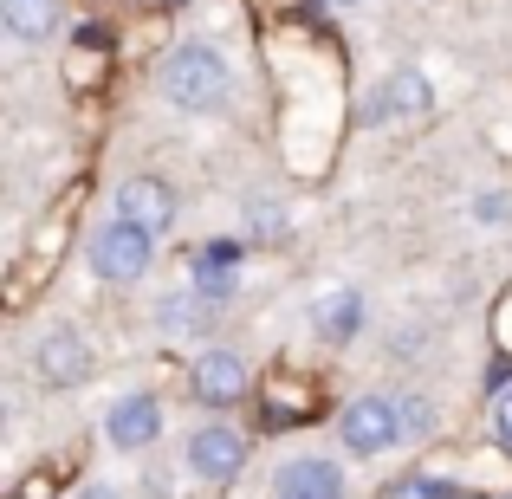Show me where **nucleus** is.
I'll return each instance as SVG.
<instances>
[{
	"mask_svg": "<svg viewBox=\"0 0 512 499\" xmlns=\"http://www.w3.org/2000/svg\"><path fill=\"white\" fill-rule=\"evenodd\" d=\"M383 111H389V124H396V117H422L428 111V78L415 72V65H402V72L383 85Z\"/></svg>",
	"mask_w": 512,
	"mask_h": 499,
	"instance_id": "nucleus-12",
	"label": "nucleus"
},
{
	"mask_svg": "<svg viewBox=\"0 0 512 499\" xmlns=\"http://www.w3.org/2000/svg\"><path fill=\"white\" fill-rule=\"evenodd\" d=\"M156 7H182V0H156Z\"/></svg>",
	"mask_w": 512,
	"mask_h": 499,
	"instance_id": "nucleus-22",
	"label": "nucleus"
},
{
	"mask_svg": "<svg viewBox=\"0 0 512 499\" xmlns=\"http://www.w3.org/2000/svg\"><path fill=\"white\" fill-rule=\"evenodd\" d=\"M150 260H156V234L150 227H137V221H104L98 234H91V273L98 279H117V286H130V279H143L150 273Z\"/></svg>",
	"mask_w": 512,
	"mask_h": 499,
	"instance_id": "nucleus-2",
	"label": "nucleus"
},
{
	"mask_svg": "<svg viewBox=\"0 0 512 499\" xmlns=\"http://www.w3.org/2000/svg\"><path fill=\"white\" fill-rule=\"evenodd\" d=\"M78 499H124V493H111V487H85Z\"/></svg>",
	"mask_w": 512,
	"mask_h": 499,
	"instance_id": "nucleus-21",
	"label": "nucleus"
},
{
	"mask_svg": "<svg viewBox=\"0 0 512 499\" xmlns=\"http://www.w3.org/2000/svg\"><path fill=\"white\" fill-rule=\"evenodd\" d=\"M357 325H363V299H357V292H338V299H325V305H318V331H325L331 344L357 337Z\"/></svg>",
	"mask_w": 512,
	"mask_h": 499,
	"instance_id": "nucleus-13",
	"label": "nucleus"
},
{
	"mask_svg": "<svg viewBox=\"0 0 512 499\" xmlns=\"http://www.w3.org/2000/svg\"><path fill=\"white\" fill-rule=\"evenodd\" d=\"M279 499H344V474L338 461H318V454H305V461H286L273 480Z\"/></svg>",
	"mask_w": 512,
	"mask_h": 499,
	"instance_id": "nucleus-9",
	"label": "nucleus"
},
{
	"mask_svg": "<svg viewBox=\"0 0 512 499\" xmlns=\"http://www.w3.org/2000/svg\"><path fill=\"white\" fill-rule=\"evenodd\" d=\"M344 7H350V0H344Z\"/></svg>",
	"mask_w": 512,
	"mask_h": 499,
	"instance_id": "nucleus-23",
	"label": "nucleus"
},
{
	"mask_svg": "<svg viewBox=\"0 0 512 499\" xmlns=\"http://www.w3.org/2000/svg\"><path fill=\"white\" fill-rule=\"evenodd\" d=\"M195 396L208 402V409H234V402L247 396V363H240L234 350H208V357L195 363Z\"/></svg>",
	"mask_w": 512,
	"mask_h": 499,
	"instance_id": "nucleus-7",
	"label": "nucleus"
},
{
	"mask_svg": "<svg viewBox=\"0 0 512 499\" xmlns=\"http://www.w3.org/2000/svg\"><path fill=\"white\" fill-rule=\"evenodd\" d=\"M493 428H500V448L512 454V389L500 396V415H493Z\"/></svg>",
	"mask_w": 512,
	"mask_h": 499,
	"instance_id": "nucleus-18",
	"label": "nucleus"
},
{
	"mask_svg": "<svg viewBox=\"0 0 512 499\" xmlns=\"http://www.w3.org/2000/svg\"><path fill=\"white\" fill-rule=\"evenodd\" d=\"M240 467H247V435H234V428H195V441H188V474L221 487Z\"/></svg>",
	"mask_w": 512,
	"mask_h": 499,
	"instance_id": "nucleus-4",
	"label": "nucleus"
},
{
	"mask_svg": "<svg viewBox=\"0 0 512 499\" xmlns=\"http://www.w3.org/2000/svg\"><path fill=\"white\" fill-rule=\"evenodd\" d=\"M143 493H150V499H169V474H163V467H156V474H143Z\"/></svg>",
	"mask_w": 512,
	"mask_h": 499,
	"instance_id": "nucleus-20",
	"label": "nucleus"
},
{
	"mask_svg": "<svg viewBox=\"0 0 512 499\" xmlns=\"http://www.w3.org/2000/svg\"><path fill=\"white\" fill-rule=\"evenodd\" d=\"M396 422H402V441L435 435V402L428 396H396Z\"/></svg>",
	"mask_w": 512,
	"mask_h": 499,
	"instance_id": "nucleus-14",
	"label": "nucleus"
},
{
	"mask_svg": "<svg viewBox=\"0 0 512 499\" xmlns=\"http://www.w3.org/2000/svg\"><path fill=\"white\" fill-rule=\"evenodd\" d=\"M389 499H454V487L441 474H402L396 487H389Z\"/></svg>",
	"mask_w": 512,
	"mask_h": 499,
	"instance_id": "nucleus-16",
	"label": "nucleus"
},
{
	"mask_svg": "<svg viewBox=\"0 0 512 499\" xmlns=\"http://www.w3.org/2000/svg\"><path fill=\"white\" fill-rule=\"evenodd\" d=\"M104 435H111V448H124V454L150 448V441L163 435V402L156 396H124L111 415H104Z\"/></svg>",
	"mask_w": 512,
	"mask_h": 499,
	"instance_id": "nucleus-6",
	"label": "nucleus"
},
{
	"mask_svg": "<svg viewBox=\"0 0 512 499\" xmlns=\"http://www.w3.org/2000/svg\"><path fill=\"white\" fill-rule=\"evenodd\" d=\"M0 13H7L13 39H46L59 26V0H0Z\"/></svg>",
	"mask_w": 512,
	"mask_h": 499,
	"instance_id": "nucleus-11",
	"label": "nucleus"
},
{
	"mask_svg": "<svg viewBox=\"0 0 512 499\" xmlns=\"http://www.w3.org/2000/svg\"><path fill=\"white\" fill-rule=\"evenodd\" d=\"M227 59L214 46H175L163 65H156V91L175 104V111H214L227 98Z\"/></svg>",
	"mask_w": 512,
	"mask_h": 499,
	"instance_id": "nucleus-1",
	"label": "nucleus"
},
{
	"mask_svg": "<svg viewBox=\"0 0 512 499\" xmlns=\"http://www.w3.org/2000/svg\"><path fill=\"white\" fill-rule=\"evenodd\" d=\"M156 325H163L169 337H195L214 325V299H201L195 286L188 292H169V299H156Z\"/></svg>",
	"mask_w": 512,
	"mask_h": 499,
	"instance_id": "nucleus-10",
	"label": "nucleus"
},
{
	"mask_svg": "<svg viewBox=\"0 0 512 499\" xmlns=\"http://www.w3.org/2000/svg\"><path fill=\"white\" fill-rule=\"evenodd\" d=\"M39 376H46V383H85L91 376V350L72 325H52L39 337Z\"/></svg>",
	"mask_w": 512,
	"mask_h": 499,
	"instance_id": "nucleus-8",
	"label": "nucleus"
},
{
	"mask_svg": "<svg viewBox=\"0 0 512 499\" xmlns=\"http://www.w3.org/2000/svg\"><path fill=\"white\" fill-rule=\"evenodd\" d=\"M195 260H214V266H234V247H227V240H208V247H201Z\"/></svg>",
	"mask_w": 512,
	"mask_h": 499,
	"instance_id": "nucleus-19",
	"label": "nucleus"
},
{
	"mask_svg": "<svg viewBox=\"0 0 512 499\" xmlns=\"http://www.w3.org/2000/svg\"><path fill=\"white\" fill-rule=\"evenodd\" d=\"M195 292L201 299H214V305H227L240 292V279H234V266H214V260H195Z\"/></svg>",
	"mask_w": 512,
	"mask_h": 499,
	"instance_id": "nucleus-15",
	"label": "nucleus"
},
{
	"mask_svg": "<svg viewBox=\"0 0 512 499\" xmlns=\"http://www.w3.org/2000/svg\"><path fill=\"white\" fill-rule=\"evenodd\" d=\"M117 214H124V221H137V227H150V234H169V221H175V188L156 182V175H130V182L117 188Z\"/></svg>",
	"mask_w": 512,
	"mask_h": 499,
	"instance_id": "nucleus-5",
	"label": "nucleus"
},
{
	"mask_svg": "<svg viewBox=\"0 0 512 499\" xmlns=\"http://www.w3.org/2000/svg\"><path fill=\"white\" fill-rule=\"evenodd\" d=\"M247 214H253V221H247L253 240H273V234H279V208H273V201H253Z\"/></svg>",
	"mask_w": 512,
	"mask_h": 499,
	"instance_id": "nucleus-17",
	"label": "nucleus"
},
{
	"mask_svg": "<svg viewBox=\"0 0 512 499\" xmlns=\"http://www.w3.org/2000/svg\"><path fill=\"white\" fill-rule=\"evenodd\" d=\"M338 435H344V448L350 454H383V448H396L402 441V422H396V402L389 396H357L344 409V422H338Z\"/></svg>",
	"mask_w": 512,
	"mask_h": 499,
	"instance_id": "nucleus-3",
	"label": "nucleus"
}]
</instances>
